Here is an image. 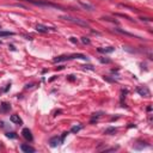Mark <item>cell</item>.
Masks as SVG:
<instances>
[{
    "instance_id": "1",
    "label": "cell",
    "mask_w": 153,
    "mask_h": 153,
    "mask_svg": "<svg viewBox=\"0 0 153 153\" xmlns=\"http://www.w3.org/2000/svg\"><path fill=\"white\" fill-rule=\"evenodd\" d=\"M23 1L30 3V4L36 5V6H41V7H52V8L62 10V11H65V10H66L64 6L57 5V4H53V3H49V1H47V0H23Z\"/></svg>"
},
{
    "instance_id": "2",
    "label": "cell",
    "mask_w": 153,
    "mask_h": 153,
    "mask_svg": "<svg viewBox=\"0 0 153 153\" xmlns=\"http://www.w3.org/2000/svg\"><path fill=\"white\" fill-rule=\"evenodd\" d=\"M61 19H64V20H67V22L69 23H73V24H77L79 26H83V28H90V24L86 22V20L84 19H81V18H77V17H72V16H69V15H65V16H61L60 17Z\"/></svg>"
},
{
    "instance_id": "3",
    "label": "cell",
    "mask_w": 153,
    "mask_h": 153,
    "mask_svg": "<svg viewBox=\"0 0 153 153\" xmlns=\"http://www.w3.org/2000/svg\"><path fill=\"white\" fill-rule=\"evenodd\" d=\"M135 91L142 97H150L151 96V92H150V89L147 86H138L135 89Z\"/></svg>"
},
{
    "instance_id": "4",
    "label": "cell",
    "mask_w": 153,
    "mask_h": 153,
    "mask_svg": "<svg viewBox=\"0 0 153 153\" xmlns=\"http://www.w3.org/2000/svg\"><path fill=\"white\" fill-rule=\"evenodd\" d=\"M22 135H23V138H24L25 140H28V141H33V140H34V136H33V134H31V130H30L29 128H24V129L22 130Z\"/></svg>"
},
{
    "instance_id": "5",
    "label": "cell",
    "mask_w": 153,
    "mask_h": 153,
    "mask_svg": "<svg viewBox=\"0 0 153 153\" xmlns=\"http://www.w3.org/2000/svg\"><path fill=\"white\" fill-rule=\"evenodd\" d=\"M68 60H72V56L71 55H60V56H56L54 60H53V62H64V61H68Z\"/></svg>"
},
{
    "instance_id": "6",
    "label": "cell",
    "mask_w": 153,
    "mask_h": 153,
    "mask_svg": "<svg viewBox=\"0 0 153 153\" xmlns=\"http://www.w3.org/2000/svg\"><path fill=\"white\" fill-rule=\"evenodd\" d=\"M20 150H22L24 153H34V152H36V150L34 147L29 146L28 144H22V145H20Z\"/></svg>"
},
{
    "instance_id": "7",
    "label": "cell",
    "mask_w": 153,
    "mask_h": 153,
    "mask_svg": "<svg viewBox=\"0 0 153 153\" xmlns=\"http://www.w3.org/2000/svg\"><path fill=\"white\" fill-rule=\"evenodd\" d=\"M49 144L52 147H56L59 144H61V139L59 136H53V138L49 139Z\"/></svg>"
},
{
    "instance_id": "8",
    "label": "cell",
    "mask_w": 153,
    "mask_h": 153,
    "mask_svg": "<svg viewBox=\"0 0 153 153\" xmlns=\"http://www.w3.org/2000/svg\"><path fill=\"white\" fill-rule=\"evenodd\" d=\"M115 31H116V33H118V34H122V35L129 36V37H134V38H140L139 36H136V35H134V34H130V33H128V31H125V30H122V29H120V28H115Z\"/></svg>"
},
{
    "instance_id": "9",
    "label": "cell",
    "mask_w": 153,
    "mask_h": 153,
    "mask_svg": "<svg viewBox=\"0 0 153 153\" xmlns=\"http://www.w3.org/2000/svg\"><path fill=\"white\" fill-rule=\"evenodd\" d=\"M79 4H80L81 7L85 8V10H87V11H93V10H95V6L91 5V4H89V3H85V1H81V0H79Z\"/></svg>"
},
{
    "instance_id": "10",
    "label": "cell",
    "mask_w": 153,
    "mask_h": 153,
    "mask_svg": "<svg viewBox=\"0 0 153 153\" xmlns=\"http://www.w3.org/2000/svg\"><path fill=\"white\" fill-rule=\"evenodd\" d=\"M10 121L12 122V123H16V125H22L23 123V121H22V118H20L18 115H11V117H10Z\"/></svg>"
},
{
    "instance_id": "11",
    "label": "cell",
    "mask_w": 153,
    "mask_h": 153,
    "mask_svg": "<svg viewBox=\"0 0 153 153\" xmlns=\"http://www.w3.org/2000/svg\"><path fill=\"white\" fill-rule=\"evenodd\" d=\"M99 53H103V54H109V53H113L114 50H115V48H113V47H108V48H98L97 49Z\"/></svg>"
},
{
    "instance_id": "12",
    "label": "cell",
    "mask_w": 153,
    "mask_h": 153,
    "mask_svg": "<svg viewBox=\"0 0 153 153\" xmlns=\"http://www.w3.org/2000/svg\"><path fill=\"white\" fill-rule=\"evenodd\" d=\"M36 30H37V31L38 33H48L49 31V28H47L46 25H43V24H37L36 25Z\"/></svg>"
},
{
    "instance_id": "13",
    "label": "cell",
    "mask_w": 153,
    "mask_h": 153,
    "mask_svg": "<svg viewBox=\"0 0 153 153\" xmlns=\"http://www.w3.org/2000/svg\"><path fill=\"white\" fill-rule=\"evenodd\" d=\"M115 133H117V128H115V127H109L104 130V134H107V135H113Z\"/></svg>"
},
{
    "instance_id": "14",
    "label": "cell",
    "mask_w": 153,
    "mask_h": 153,
    "mask_svg": "<svg viewBox=\"0 0 153 153\" xmlns=\"http://www.w3.org/2000/svg\"><path fill=\"white\" fill-rule=\"evenodd\" d=\"M10 109H11V105H10L8 103H4L1 104V111L3 113H7V111H10Z\"/></svg>"
},
{
    "instance_id": "15",
    "label": "cell",
    "mask_w": 153,
    "mask_h": 153,
    "mask_svg": "<svg viewBox=\"0 0 153 153\" xmlns=\"http://www.w3.org/2000/svg\"><path fill=\"white\" fill-rule=\"evenodd\" d=\"M15 35V33H12V31H1L0 30V37H6V36H13Z\"/></svg>"
},
{
    "instance_id": "16",
    "label": "cell",
    "mask_w": 153,
    "mask_h": 153,
    "mask_svg": "<svg viewBox=\"0 0 153 153\" xmlns=\"http://www.w3.org/2000/svg\"><path fill=\"white\" fill-rule=\"evenodd\" d=\"M80 129H81V126H73L71 128V132H72V133H78Z\"/></svg>"
},
{
    "instance_id": "17",
    "label": "cell",
    "mask_w": 153,
    "mask_h": 153,
    "mask_svg": "<svg viewBox=\"0 0 153 153\" xmlns=\"http://www.w3.org/2000/svg\"><path fill=\"white\" fill-rule=\"evenodd\" d=\"M81 42L84 44H90V39L87 37H81Z\"/></svg>"
},
{
    "instance_id": "18",
    "label": "cell",
    "mask_w": 153,
    "mask_h": 153,
    "mask_svg": "<svg viewBox=\"0 0 153 153\" xmlns=\"http://www.w3.org/2000/svg\"><path fill=\"white\" fill-rule=\"evenodd\" d=\"M85 69H90V71H95V67L92 66V65H85V66H83Z\"/></svg>"
},
{
    "instance_id": "19",
    "label": "cell",
    "mask_w": 153,
    "mask_h": 153,
    "mask_svg": "<svg viewBox=\"0 0 153 153\" xmlns=\"http://www.w3.org/2000/svg\"><path fill=\"white\" fill-rule=\"evenodd\" d=\"M6 136H7V138H11V139H16V138H17L16 133H7Z\"/></svg>"
},
{
    "instance_id": "20",
    "label": "cell",
    "mask_w": 153,
    "mask_h": 153,
    "mask_svg": "<svg viewBox=\"0 0 153 153\" xmlns=\"http://www.w3.org/2000/svg\"><path fill=\"white\" fill-rule=\"evenodd\" d=\"M100 62H103V64H110V62H111V60H109V59H103V57H100Z\"/></svg>"
},
{
    "instance_id": "21",
    "label": "cell",
    "mask_w": 153,
    "mask_h": 153,
    "mask_svg": "<svg viewBox=\"0 0 153 153\" xmlns=\"http://www.w3.org/2000/svg\"><path fill=\"white\" fill-rule=\"evenodd\" d=\"M68 134V132H65V133L62 134V136H61V144H62L64 142V140H65V138H66V135Z\"/></svg>"
},
{
    "instance_id": "22",
    "label": "cell",
    "mask_w": 153,
    "mask_h": 153,
    "mask_svg": "<svg viewBox=\"0 0 153 153\" xmlns=\"http://www.w3.org/2000/svg\"><path fill=\"white\" fill-rule=\"evenodd\" d=\"M71 42H73V43H78V39H75V37H71Z\"/></svg>"
}]
</instances>
